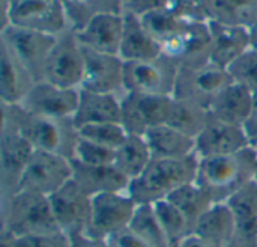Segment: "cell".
<instances>
[{"label": "cell", "mask_w": 257, "mask_h": 247, "mask_svg": "<svg viewBox=\"0 0 257 247\" xmlns=\"http://www.w3.org/2000/svg\"><path fill=\"white\" fill-rule=\"evenodd\" d=\"M2 125L14 127L33 146L35 151H45L72 158L78 139L72 118L54 119L38 116L24 110L20 104L2 103Z\"/></svg>", "instance_id": "cell-1"}, {"label": "cell", "mask_w": 257, "mask_h": 247, "mask_svg": "<svg viewBox=\"0 0 257 247\" xmlns=\"http://www.w3.org/2000/svg\"><path fill=\"white\" fill-rule=\"evenodd\" d=\"M256 148H245L235 154L199 158L196 183L217 202H227L256 177Z\"/></svg>", "instance_id": "cell-2"}, {"label": "cell", "mask_w": 257, "mask_h": 247, "mask_svg": "<svg viewBox=\"0 0 257 247\" xmlns=\"http://www.w3.org/2000/svg\"><path fill=\"white\" fill-rule=\"evenodd\" d=\"M197 166V154L182 158H152L149 166L130 181L126 193L139 205L167 199L179 187L196 181Z\"/></svg>", "instance_id": "cell-3"}, {"label": "cell", "mask_w": 257, "mask_h": 247, "mask_svg": "<svg viewBox=\"0 0 257 247\" xmlns=\"http://www.w3.org/2000/svg\"><path fill=\"white\" fill-rule=\"evenodd\" d=\"M2 229L15 237L62 232L54 219L50 198L24 190L3 202Z\"/></svg>", "instance_id": "cell-4"}, {"label": "cell", "mask_w": 257, "mask_h": 247, "mask_svg": "<svg viewBox=\"0 0 257 247\" xmlns=\"http://www.w3.org/2000/svg\"><path fill=\"white\" fill-rule=\"evenodd\" d=\"M2 29L15 26L53 36H59L69 27L62 0H0Z\"/></svg>", "instance_id": "cell-5"}, {"label": "cell", "mask_w": 257, "mask_h": 247, "mask_svg": "<svg viewBox=\"0 0 257 247\" xmlns=\"http://www.w3.org/2000/svg\"><path fill=\"white\" fill-rule=\"evenodd\" d=\"M232 77L227 69L214 63L203 66H179L173 97L176 100L188 101L209 110L214 100L230 83Z\"/></svg>", "instance_id": "cell-6"}, {"label": "cell", "mask_w": 257, "mask_h": 247, "mask_svg": "<svg viewBox=\"0 0 257 247\" xmlns=\"http://www.w3.org/2000/svg\"><path fill=\"white\" fill-rule=\"evenodd\" d=\"M120 124L128 134L145 136L154 127L167 125L175 106L173 95L126 92L122 97Z\"/></svg>", "instance_id": "cell-7"}, {"label": "cell", "mask_w": 257, "mask_h": 247, "mask_svg": "<svg viewBox=\"0 0 257 247\" xmlns=\"http://www.w3.org/2000/svg\"><path fill=\"white\" fill-rule=\"evenodd\" d=\"M137 205L126 192L93 196L90 220L84 235L95 240H108L130 226Z\"/></svg>", "instance_id": "cell-8"}, {"label": "cell", "mask_w": 257, "mask_h": 247, "mask_svg": "<svg viewBox=\"0 0 257 247\" xmlns=\"http://www.w3.org/2000/svg\"><path fill=\"white\" fill-rule=\"evenodd\" d=\"M178 69L179 66L164 54L151 60L125 62V94L173 95Z\"/></svg>", "instance_id": "cell-9"}, {"label": "cell", "mask_w": 257, "mask_h": 247, "mask_svg": "<svg viewBox=\"0 0 257 247\" xmlns=\"http://www.w3.org/2000/svg\"><path fill=\"white\" fill-rule=\"evenodd\" d=\"M84 71L83 47L75 30L68 29L56 39L44 69V80L60 88L80 89Z\"/></svg>", "instance_id": "cell-10"}, {"label": "cell", "mask_w": 257, "mask_h": 247, "mask_svg": "<svg viewBox=\"0 0 257 247\" xmlns=\"http://www.w3.org/2000/svg\"><path fill=\"white\" fill-rule=\"evenodd\" d=\"M72 180V163L69 158L45 152L33 151L27 168L20 181V190L51 196Z\"/></svg>", "instance_id": "cell-11"}, {"label": "cell", "mask_w": 257, "mask_h": 247, "mask_svg": "<svg viewBox=\"0 0 257 247\" xmlns=\"http://www.w3.org/2000/svg\"><path fill=\"white\" fill-rule=\"evenodd\" d=\"M57 36L6 26L0 30V42L27 68L35 81L44 80V69Z\"/></svg>", "instance_id": "cell-12"}, {"label": "cell", "mask_w": 257, "mask_h": 247, "mask_svg": "<svg viewBox=\"0 0 257 247\" xmlns=\"http://www.w3.org/2000/svg\"><path fill=\"white\" fill-rule=\"evenodd\" d=\"M163 54L178 66H203L211 63V30L208 21L188 20L184 29L161 45Z\"/></svg>", "instance_id": "cell-13"}, {"label": "cell", "mask_w": 257, "mask_h": 247, "mask_svg": "<svg viewBox=\"0 0 257 247\" xmlns=\"http://www.w3.org/2000/svg\"><path fill=\"white\" fill-rule=\"evenodd\" d=\"M33 146L18 130L2 125L0 136V187L3 202L18 192L20 181L33 154Z\"/></svg>", "instance_id": "cell-14"}, {"label": "cell", "mask_w": 257, "mask_h": 247, "mask_svg": "<svg viewBox=\"0 0 257 247\" xmlns=\"http://www.w3.org/2000/svg\"><path fill=\"white\" fill-rule=\"evenodd\" d=\"M54 219L59 229L69 238L86 234L90 220L92 198L72 180L50 196Z\"/></svg>", "instance_id": "cell-15"}, {"label": "cell", "mask_w": 257, "mask_h": 247, "mask_svg": "<svg viewBox=\"0 0 257 247\" xmlns=\"http://www.w3.org/2000/svg\"><path fill=\"white\" fill-rule=\"evenodd\" d=\"M83 47V45H81ZM84 71L80 89L123 97L125 62L117 54H104L83 47Z\"/></svg>", "instance_id": "cell-16"}, {"label": "cell", "mask_w": 257, "mask_h": 247, "mask_svg": "<svg viewBox=\"0 0 257 247\" xmlns=\"http://www.w3.org/2000/svg\"><path fill=\"white\" fill-rule=\"evenodd\" d=\"M78 98L80 89L60 88L42 80L33 85L20 106L29 113L38 116L68 119L74 116L78 106Z\"/></svg>", "instance_id": "cell-17"}, {"label": "cell", "mask_w": 257, "mask_h": 247, "mask_svg": "<svg viewBox=\"0 0 257 247\" xmlns=\"http://www.w3.org/2000/svg\"><path fill=\"white\" fill-rule=\"evenodd\" d=\"M250 146L244 127L218 121L209 115L203 130L196 137V154L199 158L235 154Z\"/></svg>", "instance_id": "cell-18"}, {"label": "cell", "mask_w": 257, "mask_h": 247, "mask_svg": "<svg viewBox=\"0 0 257 247\" xmlns=\"http://www.w3.org/2000/svg\"><path fill=\"white\" fill-rule=\"evenodd\" d=\"M123 32V14H101L93 17L83 29L77 30L78 42L89 50L117 54Z\"/></svg>", "instance_id": "cell-19"}, {"label": "cell", "mask_w": 257, "mask_h": 247, "mask_svg": "<svg viewBox=\"0 0 257 247\" xmlns=\"http://www.w3.org/2000/svg\"><path fill=\"white\" fill-rule=\"evenodd\" d=\"M208 24L211 30V63L227 69L241 54L251 48L248 27L217 21H208Z\"/></svg>", "instance_id": "cell-20"}, {"label": "cell", "mask_w": 257, "mask_h": 247, "mask_svg": "<svg viewBox=\"0 0 257 247\" xmlns=\"http://www.w3.org/2000/svg\"><path fill=\"white\" fill-rule=\"evenodd\" d=\"M227 204L235 216V235L230 247H257V183L251 181Z\"/></svg>", "instance_id": "cell-21"}, {"label": "cell", "mask_w": 257, "mask_h": 247, "mask_svg": "<svg viewBox=\"0 0 257 247\" xmlns=\"http://www.w3.org/2000/svg\"><path fill=\"white\" fill-rule=\"evenodd\" d=\"M122 97L113 94H99L80 89L77 110L72 116L75 128L90 124L120 122L122 119Z\"/></svg>", "instance_id": "cell-22"}, {"label": "cell", "mask_w": 257, "mask_h": 247, "mask_svg": "<svg viewBox=\"0 0 257 247\" xmlns=\"http://www.w3.org/2000/svg\"><path fill=\"white\" fill-rule=\"evenodd\" d=\"M72 181L90 198L102 193L126 192L130 180L114 166H86L72 161Z\"/></svg>", "instance_id": "cell-23"}, {"label": "cell", "mask_w": 257, "mask_h": 247, "mask_svg": "<svg viewBox=\"0 0 257 247\" xmlns=\"http://www.w3.org/2000/svg\"><path fill=\"white\" fill-rule=\"evenodd\" d=\"M161 45L145 29L139 15L123 11V32L119 56L123 62L151 60L161 56Z\"/></svg>", "instance_id": "cell-24"}, {"label": "cell", "mask_w": 257, "mask_h": 247, "mask_svg": "<svg viewBox=\"0 0 257 247\" xmlns=\"http://www.w3.org/2000/svg\"><path fill=\"white\" fill-rule=\"evenodd\" d=\"M35 83L27 68L0 42V101L20 104Z\"/></svg>", "instance_id": "cell-25"}, {"label": "cell", "mask_w": 257, "mask_h": 247, "mask_svg": "<svg viewBox=\"0 0 257 247\" xmlns=\"http://www.w3.org/2000/svg\"><path fill=\"white\" fill-rule=\"evenodd\" d=\"M254 94L245 86L232 81L218 94L209 107V115L218 121L244 127L253 107Z\"/></svg>", "instance_id": "cell-26"}, {"label": "cell", "mask_w": 257, "mask_h": 247, "mask_svg": "<svg viewBox=\"0 0 257 247\" xmlns=\"http://www.w3.org/2000/svg\"><path fill=\"white\" fill-rule=\"evenodd\" d=\"M194 234L215 247H230L235 235V216L227 202H217L199 219Z\"/></svg>", "instance_id": "cell-27"}, {"label": "cell", "mask_w": 257, "mask_h": 247, "mask_svg": "<svg viewBox=\"0 0 257 247\" xmlns=\"http://www.w3.org/2000/svg\"><path fill=\"white\" fill-rule=\"evenodd\" d=\"M143 137L152 158H182L196 154V139L170 125L154 127Z\"/></svg>", "instance_id": "cell-28"}, {"label": "cell", "mask_w": 257, "mask_h": 247, "mask_svg": "<svg viewBox=\"0 0 257 247\" xmlns=\"http://www.w3.org/2000/svg\"><path fill=\"white\" fill-rule=\"evenodd\" d=\"M203 9L208 21L248 29L257 18V0H205Z\"/></svg>", "instance_id": "cell-29"}, {"label": "cell", "mask_w": 257, "mask_h": 247, "mask_svg": "<svg viewBox=\"0 0 257 247\" xmlns=\"http://www.w3.org/2000/svg\"><path fill=\"white\" fill-rule=\"evenodd\" d=\"M152 161L151 149L143 136L128 134L123 143L116 149L114 166L130 180L137 178Z\"/></svg>", "instance_id": "cell-30"}, {"label": "cell", "mask_w": 257, "mask_h": 247, "mask_svg": "<svg viewBox=\"0 0 257 247\" xmlns=\"http://www.w3.org/2000/svg\"><path fill=\"white\" fill-rule=\"evenodd\" d=\"M167 201H170L187 217L193 231L199 219L211 208V205L215 204L211 195L203 187H200L196 181L188 183L179 187L178 190H175L167 198Z\"/></svg>", "instance_id": "cell-31"}, {"label": "cell", "mask_w": 257, "mask_h": 247, "mask_svg": "<svg viewBox=\"0 0 257 247\" xmlns=\"http://www.w3.org/2000/svg\"><path fill=\"white\" fill-rule=\"evenodd\" d=\"M69 27L83 29L93 17L101 14H123L122 0H62Z\"/></svg>", "instance_id": "cell-32"}, {"label": "cell", "mask_w": 257, "mask_h": 247, "mask_svg": "<svg viewBox=\"0 0 257 247\" xmlns=\"http://www.w3.org/2000/svg\"><path fill=\"white\" fill-rule=\"evenodd\" d=\"M128 229L151 247H172L158 219L152 204H140L131 219Z\"/></svg>", "instance_id": "cell-33"}, {"label": "cell", "mask_w": 257, "mask_h": 247, "mask_svg": "<svg viewBox=\"0 0 257 247\" xmlns=\"http://www.w3.org/2000/svg\"><path fill=\"white\" fill-rule=\"evenodd\" d=\"M139 17H140L145 29L152 35V38L160 45H163L164 42L172 39L175 35H178L188 21L187 18H182L181 15H178L169 6L151 11V12L139 15Z\"/></svg>", "instance_id": "cell-34"}, {"label": "cell", "mask_w": 257, "mask_h": 247, "mask_svg": "<svg viewBox=\"0 0 257 247\" xmlns=\"http://www.w3.org/2000/svg\"><path fill=\"white\" fill-rule=\"evenodd\" d=\"M154 205L157 219L172 247H176L187 235L193 234V228L187 217L167 199L158 201Z\"/></svg>", "instance_id": "cell-35"}, {"label": "cell", "mask_w": 257, "mask_h": 247, "mask_svg": "<svg viewBox=\"0 0 257 247\" xmlns=\"http://www.w3.org/2000/svg\"><path fill=\"white\" fill-rule=\"evenodd\" d=\"M208 119H209V110L197 104L175 98L173 113L167 125L196 139L199 133L203 130V127L206 125Z\"/></svg>", "instance_id": "cell-36"}, {"label": "cell", "mask_w": 257, "mask_h": 247, "mask_svg": "<svg viewBox=\"0 0 257 247\" xmlns=\"http://www.w3.org/2000/svg\"><path fill=\"white\" fill-rule=\"evenodd\" d=\"M81 139L95 142L98 145L117 149L123 140L126 139L128 133L122 127L120 122H102V124H90L84 125L77 130Z\"/></svg>", "instance_id": "cell-37"}, {"label": "cell", "mask_w": 257, "mask_h": 247, "mask_svg": "<svg viewBox=\"0 0 257 247\" xmlns=\"http://www.w3.org/2000/svg\"><path fill=\"white\" fill-rule=\"evenodd\" d=\"M114 158L116 149L98 145L78 136L71 160L86 166H111L114 164Z\"/></svg>", "instance_id": "cell-38"}, {"label": "cell", "mask_w": 257, "mask_h": 247, "mask_svg": "<svg viewBox=\"0 0 257 247\" xmlns=\"http://www.w3.org/2000/svg\"><path fill=\"white\" fill-rule=\"evenodd\" d=\"M233 81L257 92V48H248L227 68Z\"/></svg>", "instance_id": "cell-39"}, {"label": "cell", "mask_w": 257, "mask_h": 247, "mask_svg": "<svg viewBox=\"0 0 257 247\" xmlns=\"http://www.w3.org/2000/svg\"><path fill=\"white\" fill-rule=\"evenodd\" d=\"M15 247H71V240L63 232L15 237Z\"/></svg>", "instance_id": "cell-40"}, {"label": "cell", "mask_w": 257, "mask_h": 247, "mask_svg": "<svg viewBox=\"0 0 257 247\" xmlns=\"http://www.w3.org/2000/svg\"><path fill=\"white\" fill-rule=\"evenodd\" d=\"M205 0H170L169 8L173 9L178 15L187 20L208 21L203 9Z\"/></svg>", "instance_id": "cell-41"}, {"label": "cell", "mask_w": 257, "mask_h": 247, "mask_svg": "<svg viewBox=\"0 0 257 247\" xmlns=\"http://www.w3.org/2000/svg\"><path fill=\"white\" fill-rule=\"evenodd\" d=\"M170 0H125L123 11L133 12L136 15H143L155 9L167 8Z\"/></svg>", "instance_id": "cell-42"}, {"label": "cell", "mask_w": 257, "mask_h": 247, "mask_svg": "<svg viewBox=\"0 0 257 247\" xmlns=\"http://www.w3.org/2000/svg\"><path fill=\"white\" fill-rule=\"evenodd\" d=\"M107 243L110 247H151L143 240H140L136 234H133L128 228L110 237Z\"/></svg>", "instance_id": "cell-43"}, {"label": "cell", "mask_w": 257, "mask_h": 247, "mask_svg": "<svg viewBox=\"0 0 257 247\" xmlns=\"http://www.w3.org/2000/svg\"><path fill=\"white\" fill-rule=\"evenodd\" d=\"M244 131L247 134L250 146L257 149V92L254 94V98H253V107H251L250 116L244 124Z\"/></svg>", "instance_id": "cell-44"}, {"label": "cell", "mask_w": 257, "mask_h": 247, "mask_svg": "<svg viewBox=\"0 0 257 247\" xmlns=\"http://www.w3.org/2000/svg\"><path fill=\"white\" fill-rule=\"evenodd\" d=\"M71 247H110L107 240H95L84 234L71 237Z\"/></svg>", "instance_id": "cell-45"}, {"label": "cell", "mask_w": 257, "mask_h": 247, "mask_svg": "<svg viewBox=\"0 0 257 247\" xmlns=\"http://www.w3.org/2000/svg\"><path fill=\"white\" fill-rule=\"evenodd\" d=\"M176 247H215L214 244H211L209 241H206L205 238H202V237H199L197 234H190V235H187L179 244Z\"/></svg>", "instance_id": "cell-46"}, {"label": "cell", "mask_w": 257, "mask_h": 247, "mask_svg": "<svg viewBox=\"0 0 257 247\" xmlns=\"http://www.w3.org/2000/svg\"><path fill=\"white\" fill-rule=\"evenodd\" d=\"M0 247H15V235H12L11 232L2 229V234H0Z\"/></svg>", "instance_id": "cell-47"}, {"label": "cell", "mask_w": 257, "mask_h": 247, "mask_svg": "<svg viewBox=\"0 0 257 247\" xmlns=\"http://www.w3.org/2000/svg\"><path fill=\"white\" fill-rule=\"evenodd\" d=\"M250 30V41H251V47L257 48V18L256 21L251 24V27L248 29Z\"/></svg>", "instance_id": "cell-48"}, {"label": "cell", "mask_w": 257, "mask_h": 247, "mask_svg": "<svg viewBox=\"0 0 257 247\" xmlns=\"http://www.w3.org/2000/svg\"><path fill=\"white\" fill-rule=\"evenodd\" d=\"M254 181L257 183V161H256V177H254Z\"/></svg>", "instance_id": "cell-49"}, {"label": "cell", "mask_w": 257, "mask_h": 247, "mask_svg": "<svg viewBox=\"0 0 257 247\" xmlns=\"http://www.w3.org/2000/svg\"><path fill=\"white\" fill-rule=\"evenodd\" d=\"M6 2H9V3H11V2H14V0H6Z\"/></svg>", "instance_id": "cell-50"}, {"label": "cell", "mask_w": 257, "mask_h": 247, "mask_svg": "<svg viewBox=\"0 0 257 247\" xmlns=\"http://www.w3.org/2000/svg\"><path fill=\"white\" fill-rule=\"evenodd\" d=\"M122 2H125V0H122Z\"/></svg>", "instance_id": "cell-51"}]
</instances>
